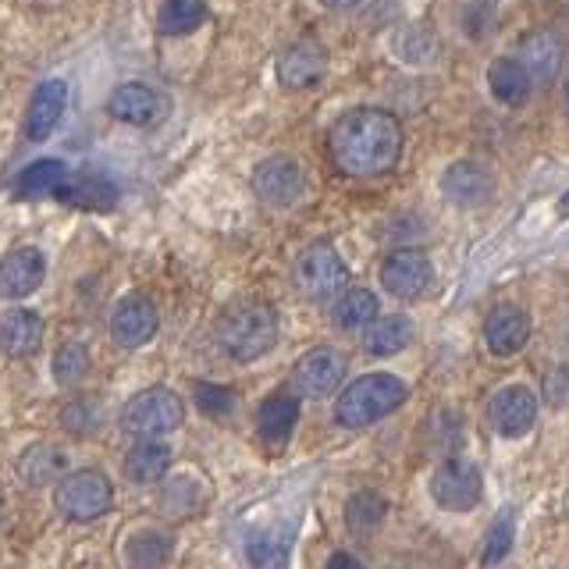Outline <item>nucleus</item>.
<instances>
[{"label":"nucleus","instance_id":"obj_36","mask_svg":"<svg viewBox=\"0 0 569 569\" xmlns=\"http://www.w3.org/2000/svg\"><path fill=\"white\" fill-rule=\"evenodd\" d=\"M192 399L200 406V413L210 420H224L236 413V391L228 385H213V381H200L192 388Z\"/></svg>","mask_w":569,"mask_h":569},{"label":"nucleus","instance_id":"obj_10","mask_svg":"<svg viewBox=\"0 0 569 569\" xmlns=\"http://www.w3.org/2000/svg\"><path fill=\"white\" fill-rule=\"evenodd\" d=\"M249 186H253L257 200L281 210V207H292L302 200V192H307V174H302V168L292 157L278 153V157L260 160L253 174H249Z\"/></svg>","mask_w":569,"mask_h":569},{"label":"nucleus","instance_id":"obj_27","mask_svg":"<svg viewBox=\"0 0 569 569\" xmlns=\"http://www.w3.org/2000/svg\"><path fill=\"white\" fill-rule=\"evenodd\" d=\"M207 502H210V488L192 473H178L160 488V509L168 516H182V520H189V516H196Z\"/></svg>","mask_w":569,"mask_h":569},{"label":"nucleus","instance_id":"obj_24","mask_svg":"<svg viewBox=\"0 0 569 569\" xmlns=\"http://www.w3.org/2000/svg\"><path fill=\"white\" fill-rule=\"evenodd\" d=\"M64 467H68L64 449H58V445H50V441L29 445L14 462L18 477H22L29 488H43V485H53V480H61Z\"/></svg>","mask_w":569,"mask_h":569},{"label":"nucleus","instance_id":"obj_16","mask_svg":"<svg viewBox=\"0 0 569 569\" xmlns=\"http://www.w3.org/2000/svg\"><path fill=\"white\" fill-rule=\"evenodd\" d=\"M47 278V257L36 246H18L0 257V296L4 299H26L43 284Z\"/></svg>","mask_w":569,"mask_h":569},{"label":"nucleus","instance_id":"obj_1","mask_svg":"<svg viewBox=\"0 0 569 569\" xmlns=\"http://www.w3.org/2000/svg\"><path fill=\"white\" fill-rule=\"evenodd\" d=\"M402 121L385 107H352L331 124V164L349 178H381L402 160Z\"/></svg>","mask_w":569,"mask_h":569},{"label":"nucleus","instance_id":"obj_20","mask_svg":"<svg viewBox=\"0 0 569 569\" xmlns=\"http://www.w3.org/2000/svg\"><path fill=\"white\" fill-rule=\"evenodd\" d=\"M292 523L253 527L246 533V559L253 569H292Z\"/></svg>","mask_w":569,"mask_h":569},{"label":"nucleus","instance_id":"obj_11","mask_svg":"<svg viewBox=\"0 0 569 569\" xmlns=\"http://www.w3.org/2000/svg\"><path fill=\"white\" fill-rule=\"evenodd\" d=\"M160 331V313H157V302L142 292H129L114 302L111 310V338L121 349H139L153 342Z\"/></svg>","mask_w":569,"mask_h":569},{"label":"nucleus","instance_id":"obj_9","mask_svg":"<svg viewBox=\"0 0 569 569\" xmlns=\"http://www.w3.org/2000/svg\"><path fill=\"white\" fill-rule=\"evenodd\" d=\"M435 281V263L431 257L423 253V249H391V253L385 257L381 263V284L388 296H396L402 302H413L420 299L427 289H431Z\"/></svg>","mask_w":569,"mask_h":569},{"label":"nucleus","instance_id":"obj_30","mask_svg":"<svg viewBox=\"0 0 569 569\" xmlns=\"http://www.w3.org/2000/svg\"><path fill=\"white\" fill-rule=\"evenodd\" d=\"M346 527L356 533V538H370L373 530H381L385 523V516H388V502H385V495L381 491H352L346 498Z\"/></svg>","mask_w":569,"mask_h":569},{"label":"nucleus","instance_id":"obj_40","mask_svg":"<svg viewBox=\"0 0 569 569\" xmlns=\"http://www.w3.org/2000/svg\"><path fill=\"white\" fill-rule=\"evenodd\" d=\"M317 4H325L328 11H349L360 4V0H317Z\"/></svg>","mask_w":569,"mask_h":569},{"label":"nucleus","instance_id":"obj_5","mask_svg":"<svg viewBox=\"0 0 569 569\" xmlns=\"http://www.w3.org/2000/svg\"><path fill=\"white\" fill-rule=\"evenodd\" d=\"M182 420H186V402L164 385L136 391L121 409V427L132 438H164V435L178 431Z\"/></svg>","mask_w":569,"mask_h":569},{"label":"nucleus","instance_id":"obj_35","mask_svg":"<svg viewBox=\"0 0 569 569\" xmlns=\"http://www.w3.org/2000/svg\"><path fill=\"white\" fill-rule=\"evenodd\" d=\"M89 367H93V360H89L86 346H79V342H64L58 352H53V381L61 388H76L89 373Z\"/></svg>","mask_w":569,"mask_h":569},{"label":"nucleus","instance_id":"obj_34","mask_svg":"<svg viewBox=\"0 0 569 569\" xmlns=\"http://www.w3.org/2000/svg\"><path fill=\"white\" fill-rule=\"evenodd\" d=\"M516 545V512L502 509L491 520L488 533H485V548H480V562L485 566H498L509 559V551Z\"/></svg>","mask_w":569,"mask_h":569},{"label":"nucleus","instance_id":"obj_21","mask_svg":"<svg viewBox=\"0 0 569 569\" xmlns=\"http://www.w3.org/2000/svg\"><path fill=\"white\" fill-rule=\"evenodd\" d=\"M53 196L71 207L82 210H111L118 203V189L107 174L100 171H79V174H64V182L53 189Z\"/></svg>","mask_w":569,"mask_h":569},{"label":"nucleus","instance_id":"obj_28","mask_svg":"<svg viewBox=\"0 0 569 569\" xmlns=\"http://www.w3.org/2000/svg\"><path fill=\"white\" fill-rule=\"evenodd\" d=\"M378 313H381V302L370 289H342L335 296V307H331L335 328H342V331H360Z\"/></svg>","mask_w":569,"mask_h":569},{"label":"nucleus","instance_id":"obj_23","mask_svg":"<svg viewBox=\"0 0 569 569\" xmlns=\"http://www.w3.org/2000/svg\"><path fill=\"white\" fill-rule=\"evenodd\" d=\"M488 86H491V97L502 107H523L533 93L530 71L516 58H495L488 64Z\"/></svg>","mask_w":569,"mask_h":569},{"label":"nucleus","instance_id":"obj_26","mask_svg":"<svg viewBox=\"0 0 569 569\" xmlns=\"http://www.w3.org/2000/svg\"><path fill=\"white\" fill-rule=\"evenodd\" d=\"M413 320L402 317V313H391V317H373L367 325V335H363V349L370 356H396L402 352L409 342H413Z\"/></svg>","mask_w":569,"mask_h":569},{"label":"nucleus","instance_id":"obj_19","mask_svg":"<svg viewBox=\"0 0 569 569\" xmlns=\"http://www.w3.org/2000/svg\"><path fill=\"white\" fill-rule=\"evenodd\" d=\"M43 335L47 325L36 310L14 307L0 313V356H8V360H29V356H36L43 346Z\"/></svg>","mask_w":569,"mask_h":569},{"label":"nucleus","instance_id":"obj_33","mask_svg":"<svg viewBox=\"0 0 569 569\" xmlns=\"http://www.w3.org/2000/svg\"><path fill=\"white\" fill-rule=\"evenodd\" d=\"M207 22L203 0H164L157 11V26L164 36H189Z\"/></svg>","mask_w":569,"mask_h":569},{"label":"nucleus","instance_id":"obj_13","mask_svg":"<svg viewBox=\"0 0 569 569\" xmlns=\"http://www.w3.org/2000/svg\"><path fill=\"white\" fill-rule=\"evenodd\" d=\"M488 417H491V427L498 435L516 441L538 423V396H533L527 385H506L491 396Z\"/></svg>","mask_w":569,"mask_h":569},{"label":"nucleus","instance_id":"obj_3","mask_svg":"<svg viewBox=\"0 0 569 569\" xmlns=\"http://www.w3.org/2000/svg\"><path fill=\"white\" fill-rule=\"evenodd\" d=\"M409 399V385L388 370H373L346 385V391L335 402V420L349 427V431H360L385 417H391L396 409Z\"/></svg>","mask_w":569,"mask_h":569},{"label":"nucleus","instance_id":"obj_2","mask_svg":"<svg viewBox=\"0 0 569 569\" xmlns=\"http://www.w3.org/2000/svg\"><path fill=\"white\" fill-rule=\"evenodd\" d=\"M213 338L236 363H253L278 346V313L263 299H239L213 320Z\"/></svg>","mask_w":569,"mask_h":569},{"label":"nucleus","instance_id":"obj_12","mask_svg":"<svg viewBox=\"0 0 569 569\" xmlns=\"http://www.w3.org/2000/svg\"><path fill=\"white\" fill-rule=\"evenodd\" d=\"M107 111L121 124H132V129H157V124L168 118V97L157 93L153 86L124 82L114 89L111 100H107Z\"/></svg>","mask_w":569,"mask_h":569},{"label":"nucleus","instance_id":"obj_25","mask_svg":"<svg viewBox=\"0 0 569 569\" xmlns=\"http://www.w3.org/2000/svg\"><path fill=\"white\" fill-rule=\"evenodd\" d=\"M171 470V449L157 438H139L124 456V477L132 485H157Z\"/></svg>","mask_w":569,"mask_h":569},{"label":"nucleus","instance_id":"obj_38","mask_svg":"<svg viewBox=\"0 0 569 569\" xmlns=\"http://www.w3.org/2000/svg\"><path fill=\"white\" fill-rule=\"evenodd\" d=\"M325 569H367V566L356 559V556H349V551H335Z\"/></svg>","mask_w":569,"mask_h":569},{"label":"nucleus","instance_id":"obj_32","mask_svg":"<svg viewBox=\"0 0 569 569\" xmlns=\"http://www.w3.org/2000/svg\"><path fill=\"white\" fill-rule=\"evenodd\" d=\"M68 174V164L58 157H40L32 160V164L14 178V192L29 200V196H43V192H53Z\"/></svg>","mask_w":569,"mask_h":569},{"label":"nucleus","instance_id":"obj_41","mask_svg":"<svg viewBox=\"0 0 569 569\" xmlns=\"http://www.w3.org/2000/svg\"><path fill=\"white\" fill-rule=\"evenodd\" d=\"M0 516H4V502H0Z\"/></svg>","mask_w":569,"mask_h":569},{"label":"nucleus","instance_id":"obj_8","mask_svg":"<svg viewBox=\"0 0 569 569\" xmlns=\"http://www.w3.org/2000/svg\"><path fill=\"white\" fill-rule=\"evenodd\" d=\"M346 352H338L331 346H317L310 352H302L292 367V396L296 399H325L346 381Z\"/></svg>","mask_w":569,"mask_h":569},{"label":"nucleus","instance_id":"obj_7","mask_svg":"<svg viewBox=\"0 0 569 569\" xmlns=\"http://www.w3.org/2000/svg\"><path fill=\"white\" fill-rule=\"evenodd\" d=\"M296 284L307 299H335L349 284V267L335 246L317 242L296 260Z\"/></svg>","mask_w":569,"mask_h":569},{"label":"nucleus","instance_id":"obj_29","mask_svg":"<svg viewBox=\"0 0 569 569\" xmlns=\"http://www.w3.org/2000/svg\"><path fill=\"white\" fill-rule=\"evenodd\" d=\"M171 533L139 530L124 541V562H129V569H164L171 562Z\"/></svg>","mask_w":569,"mask_h":569},{"label":"nucleus","instance_id":"obj_37","mask_svg":"<svg viewBox=\"0 0 569 569\" xmlns=\"http://www.w3.org/2000/svg\"><path fill=\"white\" fill-rule=\"evenodd\" d=\"M61 420H64V427L71 435H89L97 427V409H89V402L86 399H79V402H71L64 413H61Z\"/></svg>","mask_w":569,"mask_h":569},{"label":"nucleus","instance_id":"obj_31","mask_svg":"<svg viewBox=\"0 0 569 569\" xmlns=\"http://www.w3.org/2000/svg\"><path fill=\"white\" fill-rule=\"evenodd\" d=\"M520 61L527 71H530V79H551L559 71V61H562V50H559V40L551 32L538 29V32H530L523 36V43H520Z\"/></svg>","mask_w":569,"mask_h":569},{"label":"nucleus","instance_id":"obj_6","mask_svg":"<svg viewBox=\"0 0 569 569\" xmlns=\"http://www.w3.org/2000/svg\"><path fill=\"white\" fill-rule=\"evenodd\" d=\"M431 498L445 512H470L485 498V477H480L477 462L452 456L441 459L431 473Z\"/></svg>","mask_w":569,"mask_h":569},{"label":"nucleus","instance_id":"obj_14","mask_svg":"<svg viewBox=\"0 0 569 569\" xmlns=\"http://www.w3.org/2000/svg\"><path fill=\"white\" fill-rule=\"evenodd\" d=\"M441 192L452 207L477 210L495 196V174L480 160H456L441 174Z\"/></svg>","mask_w":569,"mask_h":569},{"label":"nucleus","instance_id":"obj_22","mask_svg":"<svg viewBox=\"0 0 569 569\" xmlns=\"http://www.w3.org/2000/svg\"><path fill=\"white\" fill-rule=\"evenodd\" d=\"M296 423H299V399L292 391H274L267 396L257 409V431L267 445H284L296 435Z\"/></svg>","mask_w":569,"mask_h":569},{"label":"nucleus","instance_id":"obj_4","mask_svg":"<svg viewBox=\"0 0 569 569\" xmlns=\"http://www.w3.org/2000/svg\"><path fill=\"white\" fill-rule=\"evenodd\" d=\"M53 506H58V512L68 523H93L100 516L111 512L114 485H111V477L97 467L76 470L64 480H58V488H53Z\"/></svg>","mask_w":569,"mask_h":569},{"label":"nucleus","instance_id":"obj_18","mask_svg":"<svg viewBox=\"0 0 569 569\" xmlns=\"http://www.w3.org/2000/svg\"><path fill=\"white\" fill-rule=\"evenodd\" d=\"M68 107V82L64 79H43L32 89L29 111H26V139L29 142H47L53 129L61 124Z\"/></svg>","mask_w":569,"mask_h":569},{"label":"nucleus","instance_id":"obj_15","mask_svg":"<svg viewBox=\"0 0 569 569\" xmlns=\"http://www.w3.org/2000/svg\"><path fill=\"white\" fill-rule=\"evenodd\" d=\"M274 68L284 89H313L328 76V50L313 40H296L278 53Z\"/></svg>","mask_w":569,"mask_h":569},{"label":"nucleus","instance_id":"obj_39","mask_svg":"<svg viewBox=\"0 0 569 569\" xmlns=\"http://www.w3.org/2000/svg\"><path fill=\"white\" fill-rule=\"evenodd\" d=\"M566 402V370L559 367L551 373V406H562Z\"/></svg>","mask_w":569,"mask_h":569},{"label":"nucleus","instance_id":"obj_17","mask_svg":"<svg viewBox=\"0 0 569 569\" xmlns=\"http://www.w3.org/2000/svg\"><path fill=\"white\" fill-rule=\"evenodd\" d=\"M530 342V313L516 302H498L485 320V346L495 356H516Z\"/></svg>","mask_w":569,"mask_h":569}]
</instances>
